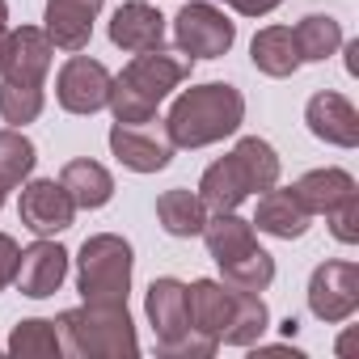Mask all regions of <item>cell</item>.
<instances>
[{
	"mask_svg": "<svg viewBox=\"0 0 359 359\" xmlns=\"http://www.w3.org/2000/svg\"><path fill=\"white\" fill-rule=\"evenodd\" d=\"M241 123H245L241 89H233L224 81H208V85H191L177 93V102L169 106V118H165V135L173 148H208V144L233 135Z\"/></svg>",
	"mask_w": 359,
	"mask_h": 359,
	"instance_id": "obj_1",
	"label": "cell"
},
{
	"mask_svg": "<svg viewBox=\"0 0 359 359\" xmlns=\"http://www.w3.org/2000/svg\"><path fill=\"white\" fill-rule=\"evenodd\" d=\"M191 76V60L173 55V51H140L118 76H110V114L114 123H152L156 106Z\"/></svg>",
	"mask_w": 359,
	"mask_h": 359,
	"instance_id": "obj_2",
	"label": "cell"
},
{
	"mask_svg": "<svg viewBox=\"0 0 359 359\" xmlns=\"http://www.w3.org/2000/svg\"><path fill=\"white\" fill-rule=\"evenodd\" d=\"M55 325H60L64 351H72L81 359H135L140 355V338H135V321H131L127 304L85 300V304L60 313Z\"/></svg>",
	"mask_w": 359,
	"mask_h": 359,
	"instance_id": "obj_3",
	"label": "cell"
},
{
	"mask_svg": "<svg viewBox=\"0 0 359 359\" xmlns=\"http://www.w3.org/2000/svg\"><path fill=\"white\" fill-rule=\"evenodd\" d=\"M144 313L152 321V334H156V351L169 355V359H208L216 355V338H203L191 330L187 321V283L182 279H152L148 283V296H144Z\"/></svg>",
	"mask_w": 359,
	"mask_h": 359,
	"instance_id": "obj_4",
	"label": "cell"
},
{
	"mask_svg": "<svg viewBox=\"0 0 359 359\" xmlns=\"http://www.w3.org/2000/svg\"><path fill=\"white\" fill-rule=\"evenodd\" d=\"M131 266H135V254H131V245L123 237H114V233L89 237L81 245V258H76V292H81V300L127 304Z\"/></svg>",
	"mask_w": 359,
	"mask_h": 359,
	"instance_id": "obj_5",
	"label": "cell"
},
{
	"mask_svg": "<svg viewBox=\"0 0 359 359\" xmlns=\"http://www.w3.org/2000/svg\"><path fill=\"white\" fill-rule=\"evenodd\" d=\"M173 43L187 60H220L237 43V26L212 5V0H191L173 18Z\"/></svg>",
	"mask_w": 359,
	"mask_h": 359,
	"instance_id": "obj_6",
	"label": "cell"
},
{
	"mask_svg": "<svg viewBox=\"0 0 359 359\" xmlns=\"http://www.w3.org/2000/svg\"><path fill=\"white\" fill-rule=\"evenodd\" d=\"M309 309L317 321L338 325L359 309V266L346 258H330L309 279Z\"/></svg>",
	"mask_w": 359,
	"mask_h": 359,
	"instance_id": "obj_7",
	"label": "cell"
},
{
	"mask_svg": "<svg viewBox=\"0 0 359 359\" xmlns=\"http://www.w3.org/2000/svg\"><path fill=\"white\" fill-rule=\"evenodd\" d=\"M18 216H22V224H26L34 237H55V233L72 229L76 203H72V195L64 191V182H55V177H34V182L22 187Z\"/></svg>",
	"mask_w": 359,
	"mask_h": 359,
	"instance_id": "obj_8",
	"label": "cell"
},
{
	"mask_svg": "<svg viewBox=\"0 0 359 359\" xmlns=\"http://www.w3.org/2000/svg\"><path fill=\"white\" fill-rule=\"evenodd\" d=\"M106 97H110V72H106V64H97L89 55H72L60 68V76H55V102L68 114H97V110H106Z\"/></svg>",
	"mask_w": 359,
	"mask_h": 359,
	"instance_id": "obj_9",
	"label": "cell"
},
{
	"mask_svg": "<svg viewBox=\"0 0 359 359\" xmlns=\"http://www.w3.org/2000/svg\"><path fill=\"white\" fill-rule=\"evenodd\" d=\"M68 279V250L55 241V237H39L34 245L22 250L18 258V275L13 283L22 287V296L30 300H47L60 292V283Z\"/></svg>",
	"mask_w": 359,
	"mask_h": 359,
	"instance_id": "obj_10",
	"label": "cell"
},
{
	"mask_svg": "<svg viewBox=\"0 0 359 359\" xmlns=\"http://www.w3.org/2000/svg\"><path fill=\"white\" fill-rule=\"evenodd\" d=\"M110 152L118 156V165H127L131 173H161L173 161V144L169 135L148 131L144 123H114L110 127Z\"/></svg>",
	"mask_w": 359,
	"mask_h": 359,
	"instance_id": "obj_11",
	"label": "cell"
},
{
	"mask_svg": "<svg viewBox=\"0 0 359 359\" xmlns=\"http://www.w3.org/2000/svg\"><path fill=\"white\" fill-rule=\"evenodd\" d=\"M51 39L39 26H22L9 30V47H5V68H0V81H18V85H43L51 72Z\"/></svg>",
	"mask_w": 359,
	"mask_h": 359,
	"instance_id": "obj_12",
	"label": "cell"
},
{
	"mask_svg": "<svg viewBox=\"0 0 359 359\" xmlns=\"http://www.w3.org/2000/svg\"><path fill=\"white\" fill-rule=\"evenodd\" d=\"M304 123H309V131L317 140H325L334 148H355L359 144V110L342 93H334V89H321V93L309 97Z\"/></svg>",
	"mask_w": 359,
	"mask_h": 359,
	"instance_id": "obj_13",
	"label": "cell"
},
{
	"mask_svg": "<svg viewBox=\"0 0 359 359\" xmlns=\"http://www.w3.org/2000/svg\"><path fill=\"white\" fill-rule=\"evenodd\" d=\"M102 5L106 0H47L43 34L60 51H85L89 39H93V22H97Z\"/></svg>",
	"mask_w": 359,
	"mask_h": 359,
	"instance_id": "obj_14",
	"label": "cell"
},
{
	"mask_svg": "<svg viewBox=\"0 0 359 359\" xmlns=\"http://www.w3.org/2000/svg\"><path fill=\"white\" fill-rule=\"evenodd\" d=\"M187 321H191L195 334L220 342V334L233 321V287L216 283V279H195L187 287Z\"/></svg>",
	"mask_w": 359,
	"mask_h": 359,
	"instance_id": "obj_15",
	"label": "cell"
},
{
	"mask_svg": "<svg viewBox=\"0 0 359 359\" xmlns=\"http://www.w3.org/2000/svg\"><path fill=\"white\" fill-rule=\"evenodd\" d=\"M110 43L131 51V55L152 51V47L165 43V18L152 5H144V0H127V5H118L114 18H110Z\"/></svg>",
	"mask_w": 359,
	"mask_h": 359,
	"instance_id": "obj_16",
	"label": "cell"
},
{
	"mask_svg": "<svg viewBox=\"0 0 359 359\" xmlns=\"http://www.w3.org/2000/svg\"><path fill=\"white\" fill-rule=\"evenodd\" d=\"M250 195H254V187H250V177H245V169L233 152L212 161L199 177V199H203L208 212H237Z\"/></svg>",
	"mask_w": 359,
	"mask_h": 359,
	"instance_id": "obj_17",
	"label": "cell"
},
{
	"mask_svg": "<svg viewBox=\"0 0 359 359\" xmlns=\"http://www.w3.org/2000/svg\"><path fill=\"white\" fill-rule=\"evenodd\" d=\"M309 220H313V216L300 208V199L292 195V187H287V191L271 187V191L258 195V212H254L250 224H258V233H266V237H275V241H296V237L309 233Z\"/></svg>",
	"mask_w": 359,
	"mask_h": 359,
	"instance_id": "obj_18",
	"label": "cell"
},
{
	"mask_svg": "<svg viewBox=\"0 0 359 359\" xmlns=\"http://www.w3.org/2000/svg\"><path fill=\"white\" fill-rule=\"evenodd\" d=\"M292 195L300 199V208L309 212V216H330L338 203H346L351 195H359V187H355V177L346 173V169H309L300 182L292 187Z\"/></svg>",
	"mask_w": 359,
	"mask_h": 359,
	"instance_id": "obj_19",
	"label": "cell"
},
{
	"mask_svg": "<svg viewBox=\"0 0 359 359\" xmlns=\"http://www.w3.org/2000/svg\"><path fill=\"white\" fill-rule=\"evenodd\" d=\"M60 182L72 195V203L85 208V212H97V208H106L114 199V177H110V169L97 165V161H89V156L68 161L64 173H60Z\"/></svg>",
	"mask_w": 359,
	"mask_h": 359,
	"instance_id": "obj_20",
	"label": "cell"
},
{
	"mask_svg": "<svg viewBox=\"0 0 359 359\" xmlns=\"http://www.w3.org/2000/svg\"><path fill=\"white\" fill-rule=\"evenodd\" d=\"M250 60H254V68H258L262 76H275V81L296 76L300 51H296L292 30H287V26H262V30L254 34V43H250Z\"/></svg>",
	"mask_w": 359,
	"mask_h": 359,
	"instance_id": "obj_21",
	"label": "cell"
},
{
	"mask_svg": "<svg viewBox=\"0 0 359 359\" xmlns=\"http://www.w3.org/2000/svg\"><path fill=\"white\" fill-rule=\"evenodd\" d=\"M156 220L169 237H199L203 224H208V208L195 191L173 187V191L156 195Z\"/></svg>",
	"mask_w": 359,
	"mask_h": 359,
	"instance_id": "obj_22",
	"label": "cell"
},
{
	"mask_svg": "<svg viewBox=\"0 0 359 359\" xmlns=\"http://www.w3.org/2000/svg\"><path fill=\"white\" fill-rule=\"evenodd\" d=\"M199 237L208 241V254L216 258V266L258 245V237H254V224H250V220H241L237 212H212Z\"/></svg>",
	"mask_w": 359,
	"mask_h": 359,
	"instance_id": "obj_23",
	"label": "cell"
},
{
	"mask_svg": "<svg viewBox=\"0 0 359 359\" xmlns=\"http://www.w3.org/2000/svg\"><path fill=\"white\" fill-rule=\"evenodd\" d=\"M266 325H271V313H266L262 292H241V287H233V321H229V330L220 334V342H224V346H254V342L266 334Z\"/></svg>",
	"mask_w": 359,
	"mask_h": 359,
	"instance_id": "obj_24",
	"label": "cell"
},
{
	"mask_svg": "<svg viewBox=\"0 0 359 359\" xmlns=\"http://www.w3.org/2000/svg\"><path fill=\"white\" fill-rule=\"evenodd\" d=\"M292 39H296L300 64H325L342 47V26L330 13H309V18H300V26L292 30Z\"/></svg>",
	"mask_w": 359,
	"mask_h": 359,
	"instance_id": "obj_25",
	"label": "cell"
},
{
	"mask_svg": "<svg viewBox=\"0 0 359 359\" xmlns=\"http://www.w3.org/2000/svg\"><path fill=\"white\" fill-rule=\"evenodd\" d=\"M9 355H18V359H60L64 355L60 325L55 321H43V317L18 321L13 334H9Z\"/></svg>",
	"mask_w": 359,
	"mask_h": 359,
	"instance_id": "obj_26",
	"label": "cell"
},
{
	"mask_svg": "<svg viewBox=\"0 0 359 359\" xmlns=\"http://www.w3.org/2000/svg\"><path fill=\"white\" fill-rule=\"evenodd\" d=\"M220 275H224L229 287H241V292H266V287L275 283V258H271L262 245H254V250H245V254L220 262Z\"/></svg>",
	"mask_w": 359,
	"mask_h": 359,
	"instance_id": "obj_27",
	"label": "cell"
},
{
	"mask_svg": "<svg viewBox=\"0 0 359 359\" xmlns=\"http://www.w3.org/2000/svg\"><path fill=\"white\" fill-rule=\"evenodd\" d=\"M34 161H39V152H34L30 135H22V127L0 131V187L5 191L22 187L30 177V169H34Z\"/></svg>",
	"mask_w": 359,
	"mask_h": 359,
	"instance_id": "obj_28",
	"label": "cell"
},
{
	"mask_svg": "<svg viewBox=\"0 0 359 359\" xmlns=\"http://www.w3.org/2000/svg\"><path fill=\"white\" fill-rule=\"evenodd\" d=\"M233 156L241 161V169H245V177H250L254 195H262V191L279 187V152H275L266 140H258V135H245V140L233 148Z\"/></svg>",
	"mask_w": 359,
	"mask_h": 359,
	"instance_id": "obj_29",
	"label": "cell"
},
{
	"mask_svg": "<svg viewBox=\"0 0 359 359\" xmlns=\"http://www.w3.org/2000/svg\"><path fill=\"white\" fill-rule=\"evenodd\" d=\"M43 85H18V81H0V118L9 127H26L43 114Z\"/></svg>",
	"mask_w": 359,
	"mask_h": 359,
	"instance_id": "obj_30",
	"label": "cell"
},
{
	"mask_svg": "<svg viewBox=\"0 0 359 359\" xmlns=\"http://www.w3.org/2000/svg\"><path fill=\"white\" fill-rule=\"evenodd\" d=\"M330 233H334V241H342V245H355L359 241V195H351L346 203H338L330 216Z\"/></svg>",
	"mask_w": 359,
	"mask_h": 359,
	"instance_id": "obj_31",
	"label": "cell"
},
{
	"mask_svg": "<svg viewBox=\"0 0 359 359\" xmlns=\"http://www.w3.org/2000/svg\"><path fill=\"white\" fill-rule=\"evenodd\" d=\"M18 258H22L18 241H13L9 233H0V292L13 283V275H18Z\"/></svg>",
	"mask_w": 359,
	"mask_h": 359,
	"instance_id": "obj_32",
	"label": "cell"
},
{
	"mask_svg": "<svg viewBox=\"0 0 359 359\" xmlns=\"http://www.w3.org/2000/svg\"><path fill=\"white\" fill-rule=\"evenodd\" d=\"M224 5L233 13H241V18H266V13H275L283 5V0H224Z\"/></svg>",
	"mask_w": 359,
	"mask_h": 359,
	"instance_id": "obj_33",
	"label": "cell"
},
{
	"mask_svg": "<svg viewBox=\"0 0 359 359\" xmlns=\"http://www.w3.org/2000/svg\"><path fill=\"white\" fill-rule=\"evenodd\" d=\"M5 47H9V5L0 0V68H5Z\"/></svg>",
	"mask_w": 359,
	"mask_h": 359,
	"instance_id": "obj_34",
	"label": "cell"
},
{
	"mask_svg": "<svg viewBox=\"0 0 359 359\" xmlns=\"http://www.w3.org/2000/svg\"><path fill=\"white\" fill-rule=\"evenodd\" d=\"M355 55H359V43H346V72L351 76H359V60Z\"/></svg>",
	"mask_w": 359,
	"mask_h": 359,
	"instance_id": "obj_35",
	"label": "cell"
},
{
	"mask_svg": "<svg viewBox=\"0 0 359 359\" xmlns=\"http://www.w3.org/2000/svg\"><path fill=\"white\" fill-rule=\"evenodd\" d=\"M279 330H283V338H296V330H300V321H296V317H287V321H283Z\"/></svg>",
	"mask_w": 359,
	"mask_h": 359,
	"instance_id": "obj_36",
	"label": "cell"
},
{
	"mask_svg": "<svg viewBox=\"0 0 359 359\" xmlns=\"http://www.w3.org/2000/svg\"><path fill=\"white\" fill-rule=\"evenodd\" d=\"M0 208H5V187H0Z\"/></svg>",
	"mask_w": 359,
	"mask_h": 359,
	"instance_id": "obj_37",
	"label": "cell"
}]
</instances>
